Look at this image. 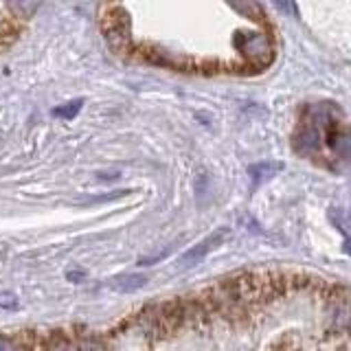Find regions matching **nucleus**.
Here are the masks:
<instances>
[{
	"mask_svg": "<svg viewBox=\"0 0 351 351\" xmlns=\"http://www.w3.org/2000/svg\"><path fill=\"white\" fill-rule=\"evenodd\" d=\"M329 215H332L334 224H336L340 230H343V233L351 235V217H349L347 213H343V211H336V208H334V211L329 213Z\"/></svg>",
	"mask_w": 351,
	"mask_h": 351,
	"instance_id": "0eeeda50",
	"label": "nucleus"
},
{
	"mask_svg": "<svg viewBox=\"0 0 351 351\" xmlns=\"http://www.w3.org/2000/svg\"><path fill=\"white\" fill-rule=\"evenodd\" d=\"M0 351H18L14 345L9 343V340H5V338H0Z\"/></svg>",
	"mask_w": 351,
	"mask_h": 351,
	"instance_id": "9b49d317",
	"label": "nucleus"
},
{
	"mask_svg": "<svg viewBox=\"0 0 351 351\" xmlns=\"http://www.w3.org/2000/svg\"><path fill=\"white\" fill-rule=\"evenodd\" d=\"M228 237V228H219L215 233H211L208 237H204L200 244H195L193 248H189L180 257V266L182 268H189V266H195V263L204 261V257H208L215 248H219L224 244V239Z\"/></svg>",
	"mask_w": 351,
	"mask_h": 351,
	"instance_id": "f03ea898",
	"label": "nucleus"
},
{
	"mask_svg": "<svg viewBox=\"0 0 351 351\" xmlns=\"http://www.w3.org/2000/svg\"><path fill=\"white\" fill-rule=\"evenodd\" d=\"M0 307H5V310H16V307H18V299L11 292L0 294Z\"/></svg>",
	"mask_w": 351,
	"mask_h": 351,
	"instance_id": "6e6552de",
	"label": "nucleus"
},
{
	"mask_svg": "<svg viewBox=\"0 0 351 351\" xmlns=\"http://www.w3.org/2000/svg\"><path fill=\"white\" fill-rule=\"evenodd\" d=\"M283 165L281 162H257L252 165V167L248 169L250 171V178H252V186H259L263 184L266 180H270L274 173L281 171Z\"/></svg>",
	"mask_w": 351,
	"mask_h": 351,
	"instance_id": "20e7f679",
	"label": "nucleus"
},
{
	"mask_svg": "<svg viewBox=\"0 0 351 351\" xmlns=\"http://www.w3.org/2000/svg\"><path fill=\"white\" fill-rule=\"evenodd\" d=\"M272 351H301V349L296 347V345H292L290 340H281V343H279L277 347H274Z\"/></svg>",
	"mask_w": 351,
	"mask_h": 351,
	"instance_id": "9d476101",
	"label": "nucleus"
},
{
	"mask_svg": "<svg viewBox=\"0 0 351 351\" xmlns=\"http://www.w3.org/2000/svg\"><path fill=\"white\" fill-rule=\"evenodd\" d=\"M82 106H84V99H77V101H71V104H66V106H60V108H53L51 110V114L53 117H58V119H73L77 112L82 110Z\"/></svg>",
	"mask_w": 351,
	"mask_h": 351,
	"instance_id": "423d86ee",
	"label": "nucleus"
},
{
	"mask_svg": "<svg viewBox=\"0 0 351 351\" xmlns=\"http://www.w3.org/2000/svg\"><path fill=\"white\" fill-rule=\"evenodd\" d=\"M292 145L299 154H305V156L318 152V147H321V132H318L314 121H305V123L296 128Z\"/></svg>",
	"mask_w": 351,
	"mask_h": 351,
	"instance_id": "7ed1b4c3",
	"label": "nucleus"
},
{
	"mask_svg": "<svg viewBox=\"0 0 351 351\" xmlns=\"http://www.w3.org/2000/svg\"><path fill=\"white\" fill-rule=\"evenodd\" d=\"M147 283L145 277H141V274H130V277H119L114 281V290L117 292H134L138 288Z\"/></svg>",
	"mask_w": 351,
	"mask_h": 351,
	"instance_id": "39448f33",
	"label": "nucleus"
},
{
	"mask_svg": "<svg viewBox=\"0 0 351 351\" xmlns=\"http://www.w3.org/2000/svg\"><path fill=\"white\" fill-rule=\"evenodd\" d=\"M66 279L75 281V283H82L86 279V270H69L66 272Z\"/></svg>",
	"mask_w": 351,
	"mask_h": 351,
	"instance_id": "1a4fd4ad",
	"label": "nucleus"
},
{
	"mask_svg": "<svg viewBox=\"0 0 351 351\" xmlns=\"http://www.w3.org/2000/svg\"><path fill=\"white\" fill-rule=\"evenodd\" d=\"M237 47L252 66H268L272 60V44L263 36H239Z\"/></svg>",
	"mask_w": 351,
	"mask_h": 351,
	"instance_id": "f257e3e1",
	"label": "nucleus"
}]
</instances>
